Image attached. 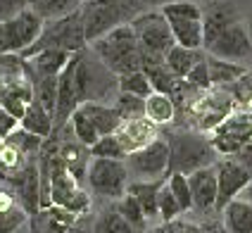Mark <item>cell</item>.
Here are the masks:
<instances>
[{
  "instance_id": "1",
  "label": "cell",
  "mask_w": 252,
  "mask_h": 233,
  "mask_svg": "<svg viewBox=\"0 0 252 233\" xmlns=\"http://www.w3.org/2000/svg\"><path fill=\"white\" fill-rule=\"evenodd\" d=\"M79 102H114L119 96V79L93 55L91 48L74 53L67 65Z\"/></svg>"
},
{
  "instance_id": "2",
  "label": "cell",
  "mask_w": 252,
  "mask_h": 233,
  "mask_svg": "<svg viewBox=\"0 0 252 233\" xmlns=\"http://www.w3.org/2000/svg\"><path fill=\"white\" fill-rule=\"evenodd\" d=\"M164 140L169 145V174H186L190 176L197 169L214 165L217 150L210 138H205L200 131L193 129H174L164 133Z\"/></svg>"
},
{
  "instance_id": "3",
  "label": "cell",
  "mask_w": 252,
  "mask_h": 233,
  "mask_svg": "<svg viewBox=\"0 0 252 233\" xmlns=\"http://www.w3.org/2000/svg\"><path fill=\"white\" fill-rule=\"evenodd\" d=\"M79 12L84 19L86 41L91 45L117 27L131 24L143 10H140L138 0H84Z\"/></svg>"
},
{
  "instance_id": "4",
  "label": "cell",
  "mask_w": 252,
  "mask_h": 233,
  "mask_svg": "<svg viewBox=\"0 0 252 233\" xmlns=\"http://www.w3.org/2000/svg\"><path fill=\"white\" fill-rule=\"evenodd\" d=\"M88 48L117 76L128 74V71H138L143 65V50H140L138 38H136L131 24L117 27L107 36L93 41Z\"/></svg>"
},
{
  "instance_id": "5",
  "label": "cell",
  "mask_w": 252,
  "mask_h": 233,
  "mask_svg": "<svg viewBox=\"0 0 252 233\" xmlns=\"http://www.w3.org/2000/svg\"><path fill=\"white\" fill-rule=\"evenodd\" d=\"M50 48L67 50V53H79V50H86V48H88L84 19H81V12H79V10L67 14V17L45 22L38 41L33 43L27 53H22V57L27 60V57L36 55V53H41V50H50Z\"/></svg>"
},
{
  "instance_id": "6",
  "label": "cell",
  "mask_w": 252,
  "mask_h": 233,
  "mask_svg": "<svg viewBox=\"0 0 252 233\" xmlns=\"http://www.w3.org/2000/svg\"><path fill=\"white\" fill-rule=\"evenodd\" d=\"M159 12L167 17L171 33L176 45L190 48V50H202L205 48V33H202V7L193 0H179L169 2Z\"/></svg>"
},
{
  "instance_id": "7",
  "label": "cell",
  "mask_w": 252,
  "mask_h": 233,
  "mask_svg": "<svg viewBox=\"0 0 252 233\" xmlns=\"http://www.w3.org/2000/svg\"><path fill=\"white\" fill-rule=\"evenodd\" d=\"M43 27H45V22L31 7L22 10L12 19L2 22L0 24V55H10V53L22 55V53H27L29 48L38 41Z\"/></svg>"
},
{
  "instance_id": "8",
  "label": "cell",
  "mask_w": 252,
  "mask_h": 233,
  "mask_svg": "<svg viewBox=\"0 0 252 233\" xmlns=\"http://www.w3.org/2000/svg\"><path fill=\"white\" fill-rule=\"evenodd\" d=\"M88 188L95 193L98 198H107V200H119L126 195L128 188V169H126L124 160H98L93 157L88 165Z\"/></svg>"
},
{
  "instance_id": "9",
  "label": "cell",
  "mask_w": 252,
  "mask_h": 233,
  "mask_svg": "<svg viewBox=\"0 0 252 233\" xmlns=\"http://www.w3.org/2000/svg\"><path fill=\"white\" fill-rule=\"evenodd\" d=\"M131 29L138 38V45L143 53L148 55H159L164 57L176 45L174 41V33H171V27H169L167 17L162 12H155V10H148V12H140L133 22H131Z\"/></svg>"
},
{
  "instance_id": "10",
  "label": "cell",
  "mask_w": 252,
  "mask_h": 233,
  "mask_svg": "<svg viewBox=\"0 0 252 233\" xmlns=\"http://www.w3.org/2000/svg\"><path fill=\"white\" fill-rule=\"evenodd\" d=\"M124 162L128 174H133L138 181H162V178H167V169H169L167 140L159 136L148 148L126 155Z\"/></svg>"
},
{
  "instance_id": "11",
  "label": "cell",
  "mask_w": 252,
  "mask_h": 233,
  "mask_svg": "<svg viewBox=\"0 0 252 233\" xmlns=\"http://www.w3.org/2000/svg\"><path fill=\"white\" fill-rule=\"evenodd\" d=\"M2 186H7L10 191L17 195L19 205L24 207V212L31 217L41 214V171H38V157L31 160L24 169L14 171V174H5L0 176Z\"/></svg>"
},
{
  "instance_id": "12",
  "label": "cell",
  "mask_w": 252,
  "mask_h": 233,
  "mask_svg": "<svg viewBox=\"0 0 252 233\" xmlns=\"http://www.w3.org/2000/svg\"><path fill=\"white\" fill-rule=\"evenodd\" d=\"M217 169V186H219V195H217V212H221L231 200H236V195L243 193L252 183V174L240 165L233 155L221 157L214 162Z\"/></svg>"
},
{
  "instance_id": "13",
  "label": "cell",
  "mask_w": 252,
  "mask_h": 233,
  "mask_svg": "<svg viewBox=\"0 0 252 233\" xmlns=\"http://www.w3.org/2000/svg\"><path fill=\"white\" fill-rule=\"evenodd\" d=\"M207 53L214 57H221L228 62H243L252 55V38L248 33V27L243 24V19L231 24L224 33L207 48Z\"/></svg>"
},
{
  "instance_id": "14",
  "label": "cell",
  "mask_w": 252,
  "mask_h": 233,
  "mask_svg": "<svg viewBox=\"0 0 252 233\" xmlns=\"http://www.w3.org/2000/svg\"><path fill=\"white\" fill-rule=\"evenodd\" d=\"M240 22V14L236 5L226 0H212L210 7L202 10V33H205V50L217 41L231 24Z\"/></svg>"
},
{
  "instance_id": "15",
  "label": "cell",
  "mask_w": 252,
  "mask_h": 233,
  "mask_svg": "<svg viewBox=\"0 0 252 233\" xmlns=\"http://www.w3.org/2000/svg\"><path fill=\"white\" fill-rule=\"evenodd\" d=\"M190 191H193V209L200 214H210L217 209V195H219V186H217V169L214 165L197 169L188 176Z\"/></svg>"
},
{
  "instance_id": "16",
  "label": "cell",
  "mask_w": 252,
  "mask_h": 233,
  "mask_svg": "<svg viewBox=\"0 0 252 233\" xmlns=\"http://www.w3.org/2000/svg\"><path fill=\"white\" fill-rule=\"evenodd\" d=\"M117 138H119L122 148L126 150V155H131V152L143 150L150 143H155L159 138V133H157V126L150 119L138 117V119H126V122L119 124Z\"/></svg>"
},
{
  "instance_id": "17",
  "label": "cell",
  "mask_w": 252,
  "mask_h": 233,
  "mask_svg": "<svg viewBox=\"0 0 252 233\" xmlns=\"http://www.w3.org/2000/svg\"><path fill=\"white\" fill-rule=\"evenodd\" d=\"M140 69H143V74L148 76V81L153 83L155 93L174 96V91H176V86H179L181 79H176V76L171 74V69H169L167 62H164V57L143 53V65H140Z\"/></svg>"
},
{
  "instance_id": "18",
  "label": "cell",
  "mask_w": 252,
  "mask_h": 233,
  "mask_svg": "<svg viewBox=\"0 0 252 233\" xmlns=\"http://www.w3.org/2000/svg\"><path fill=\"white\" fill-rule=\"evenodd\" d=\"M71 55H74V53L50 48V50H41V53H36V55L27 57L31 76H60L62 69L69 65Z\"/></svg>"
},
{
  "instance_id": "19",
  "label": "cell",
  "mask_w": 252,
  "mask_h": 233,
  "mask_svg": "<svg viewBox=\"0 0 252 233\" xmlns=\"http://www.w3.org/2000/svg\"><path fill=\"white\" fill-rule=\"evenodd\" d=\"M29 214L7 186H0V233H17L27 224Z\"/></svg>"
},
{
  "instance_id": "20",
  "label": "cell",
  "mask_w": 252,
  "mask_h": 233,
  "mask_svg": "<svg viewBox=\"0 0 252 233\" xmlns=\"http://www.w3.org/2000/svg\"><path fill=\"white\" fill-rule=\"evenodd\" d=\"M81 112L91 119V124L98 129L100 138L110 136V133H117L119 124H122V117L119 112L114 110V105H105V102H84L81 105Z\"/></svg>"
},
{
  "instance_id": "21",
  "label": "cell",
  "mask_w": 252,
  "mask_h": 233,
  "mask_svg": "<svg viewBox=\"0 0 252 233\" xmlns=\"http://www.w3.org/2000/svg\"><path fill=\"white\" fill-rule=\"evenodd\" d=\"M226 233H252V205L248 200H231L221 209Z\"/></svg>"
},
{
  "instance_id": "22",
  "label": "cell",
  "mask_w": 252,
  "mask_h": 233,
  "mask_svg": "<svg viewBox=\"0 0 252 233\" xmlns=\"http://www.w3.org/2000/svg\"><path fill=\"white\" fill-rule=\"evenodd\" d=\"M164 181H167V178H162V181H133V183H128V188H126L128 195H133V198L138 200V205L143 207V212H145L148 219L159 217L157 200H159V191H162Z\"/></svg>"
},
{
  "instance_id": "23",
  "label": "cell",
  "mask_w": 252,
  "mask_h": 233,
  "mask_svg": "<svg viewBox=\"0 0 252 233\" xmlns=\"http://www.w3.org/2000/svg\"><path fill=\"white\" fill-rule=\"evenodd\" d=\"M145 119H150L155 126H167L176 122V102L167 93H153L145 98Z\"/></svg>"
},
{
  "instance_id": "24",
  "label": "cell",
  "mask_w": 252,
  "mask_h": 233,
  "mask_svg": "<svg viewBox=\"0 0 252 233\" xmlns=\"http://www.w3.org/2000/svg\"><path fill=\"white\" fill-rule=\"evenodd\" d=\"M19 126H22L24 131H29V133L38 136V138H50L55 133L53 114H48L38 102H31V105H29L27 112H24V117L19 119Z\"/></svg>"
},
{
  "instance_id": "25",
  "label": "cell",
  "mask_w": 252,
  "mask_h": 233,
  "mask_svg": "<svg viewBox=\"0 0 252 233\" xmlns=\"http://www.w3.org/2000/svg\"><path fill=\"white\" fill-rule=\"evenodd\" d=\"M207 67H210V79L212 86H228V83H238L248 69L238 65V62H228V60H221V57L207 55Z\"/></svg>"
},
{
  "instance_id": "26",
  "label": "cell",
  "mask_w": 252,
  "mask_h": 233,
  "mask_svg": "<svg viewBox=\"0 0 252 233\" xmlns=\"http://www.w3.org/2000/svg\"><path fill=\"white\" fill-rule=\"evenodd\" d=\"M202 57L205 55H202L200 50H190V48H183V45H174L167 55H164V62H167V67L171 69V74H174L176 79H186V76L190 74V69L195 67Z\"/></svg>"
},
{
  "instance_id": "27",
  "label": "cell",
  "mask_w": 252,
  "mask_h": 233,
  "mask_svg": "<svg viewBox=\"0 0 252 233\" xmlns=\"http://www.w3.org/2000/svg\"><path fill=\"white\" fill-rule=\"evenodd\" d=\"M81 5H84V0H29V7L38 14L43 22L67 17V14L76 12Z\"/></svg>"
},
{
  "instance_id": "28",
  "label": "cell",
  "mask_w": 252,
  "mask_h": 233,
  "mask_svg": "<svg viewBox=\"0 0 252 233\" xmlns=\"http://www.w3.org/2000/svg\"><path fill=\"white\" fill-rule=\"evenodd\" d=\"M93 233H138L128 221L112 207L102 209L93 221Z\"/></svg>"
},
{
  "instance_id": "29",
  "label": "cell",
  "mask_w": 252,
  "mask_h": 233,
  "mask_svg": "<svg viewBox=\"0 0 252 233\" xmlns=\"http://www.w3.org/2000/svg\"><path fill=\"white\" fill-rule=\"evenodd\" d=\"M33 102H38L48 114H55L57 76H33Z\"/></svg>"
},
{
  "instance_id": "30",
  "label": "cell",
  "mask_w": 252,
  "mask_h": 233,
  "mask_svg": "<svg viewBox=\"0 0 252 233\" xmlns=\"http://www.w3.org/2000/svg\"><path fill=\"white\" fill-rule=\"evenodd\" d=\"M114 209L124 217L133 229L138 233L145 231V226H148V217H145V212H143V207L138 205V200L133 198V195H122L119 200H114Z\"/></svg>"
},
{
  "instance_id": "31",
  "label": "cell",
  "mask_w": 252,
  "mask_h": 233,
  "mask_svg": "<svg viewBox=\"0 0 252 233\" xmlns=\"http://www.w3.org/2000/svg\"><path fill=\"white\" fill-rule=\"evenodd\" d=\"M119 79V93H128V96H138V98H150L155 93L153 83L148 81V76L143 74V69L138 71H128V74H122L117 76Z\"/></svg>"
},
{
  "instance_id": "32",
  "label": "cell",
  "mask_w": 252,
  "mask_h": 233,
  "mask_svg": "<svg viewBox=\"0 0 252 233\" xmlns=\"http://www.w3.org/2000/svg\"><path fill=\"white\" fill-rule=\"evenodd\" d=\"M69 129H71V133L76 136V140H79V143H84L86 148H93V145L100 140L98 129H95V126L91 124V119H88L84 112H81V107L71 114Z\"/></svg>"
},
{
  "instance_id": "33",
  "label": "cell",
  "mask_w": 252,
  "mask_h": 233,
  "mask_svg": "<svg viewBox=\"0 0 252 233\" xmlns=\"http://www.w3.org/2000/svg\"><path fill=\"white\" fill-rule=\"evenodd\" d=\"M114 110L119 112L122 122H126V119H138V117H145V100L138 96L119 93V96L114 98Z\"/></svg>"
},
{
  "instance_id": "34",
  "label": "cell",
  "mask_w": 252,
  "mask_h": 233,
  "mask_svg": "<svg viewBox=\"0 0 252 233\" xmlns=\"http://www.w3.org/2000/svg\"><path fill=\"white\" fill-rule=\"evenodd\" d=\"M167 186H169V191L174 193V198L179 200L183 214H186V212H190V209H193V191H190L188 176H186V174H169Z\"/></svg>"
},
{
  "instance_id": "35",
  "label": "cell",
  "mask_w": 252,
  "mask_h": 233,
  "mask_svg": "<svg viewBox=\"0 0 252 233\" xmlns=\"http://www.w3.org/2000/svg\"><path fill=\"white\" fill-rule=\"evenodd\" d=\"M91 157H98V160H126V150L122 148L117 133H110V136H102L91 148Z\"/></svg>"
},
{
  "instance_id": "36",
  "label": "cell",
  "mask_w": 252,
  "mask_h": 233,
  "mask_svg": "<svg viewBox=\"0 0 252 233\" xmlns=\"http://www.w3.org/2000/svg\"><path fill=\"white\" fill-rule=\"evenodd\" d=\"M7 143H12L17 150H22L27 157H38V152H41L43 148V140L45 138H38V136H33V133H29V131H24L22 126L14 131V133H10V136L5 138Z\"/></svg>"
},
{
  "instance_id": "37",
  "label": "cell",
  "mask_w": 252,
  "mask_h": 233,
  "mask_svg": "<svg viewBox=\"0 0 252 233\" xmlns=\"http://www.w3.org/2000/svg\"><path fill=\"white\" fill-rule=\"evenodd\" d=\"M157 212H159L162 221H174V219H179V217L183 214L181 205H179V200L174 198V193L169 191L167 181H164V186H162V191H159V200H157Z\"/></svg>"
},
{
  "instance_id": "38",
  "label": "cell",
  "mask_w": 252,
  "mask_h": 233,
  "mask_svg": "<svg viewBox=\"0 0 252 233\" xmlns=\"http://www.w3.org/2000/svg\"><path fill=\"white\" fill-rule=\"evenodd\" d=\"M186 83H190L197 91H210L212 79H210V67H207V57H202L195 67L190 69V74L186 76Z\"/></svg>"
},
{
  "instance_id": "39",
  "label": "cell",
  "mask_w": 252,
  "mask_h": 233,
  "mask_svg": "<svg viewBox=\"0 0 252 233\" xmlns=\"http://www.w3.org/2000/svg\"><path fill=\"white\" fill-rule=\"evenodd\" d=\"M150 233H200V224H190V221H183V219H174V221H164V224H159V226L153 229Z\"/></svg>"
},
{
  "instance_id": "40",
  "label": "cell",
  "mask_w": 252,
  "mask_h": 233,
  "mask_svg": "<svg viewBox=\"0 0 252 233\" xmlns=\"http://www.w3.org/2000/svg\"><path fill=\"white\" fill-rule=\"evenodd\" d=\"M29 7V0H0V24Z\"/></svg>"
},
{
  "instance_id": "41",
  "label": "cell",
  "mask_w": 252,
  "mask_h": 233,
  "mask_svg": "<svg viewBox=\"0 0 252 233\" xmlns=\"http://www.w3.org/2000/svg\"><path fill=\"white\" fill-rule=\"evenodd\" d=\"M17 129H19V119L12 117L10 112L0 105V138H7L10 133H14Z\"/></svg>"
},
{
  "instance_id": "42",
  "label": "cell",
  "mask_w": 252,
  "mask_h": 233,
  "mask_svg": "<svg viewBox=\"0 0 252 233\" xmlns=\"http://www.w3.org/2000/svg\"><path fill=\"white\" fill-rule=\"evenodd\" d=\"M233 157H236L240 165H243L252 174V140H250V143H245V145H243V148H240V150L236 152Z\"/></svg>"
},
{
  "instance_id": "43",
  "label": "cell",
  "mask_w": 252,
  "mask_h": 233,
  "mask_svg": "<svg viewBox=\"0 0 252 233\" xmlns=\"http://www.w3.org/2000/svg\"><path fill=\"white\" fill-rule=\"evenodd\" d=\"M200 233H226V229H224V224H221V221L207 219V221H202V224H200Z\"/></svg>"
},
{
  "instance_id": "44",
  "label": "cell",
  "mask_w": 252,
  "mask_h": 233,
  "mask_svg": "<svg viewBox=\"0 0 252 233\" xmlns=\"http://www.w3.org/2000/svg\"><path fill=\"white\" fill-rule=\"evenodd\" d=\"M169 2H179V0H138L140 10L143 12H148V10H155V7H164V5H169Z\"/></svg>"
},
{
  "instance_id": "45",
  "label": "cell",
  "mask_w": 252,
  "mask_h": 233,
  "mask_svg": "<svg viewBox=\"0 0 252 233\" xmlns=\"http://www.w3.org/2000/svg\"><path fill=\"white\" fill-rule=\"evenodd\" d=\"M67 233H93V224L88 226V224H86V217H81V219L76 221L74 226H69V229H67Z\"/></svg>"
},
{
  "instance_id": "46",
  "label": "cell",
  "mask_w": 252,
  "mask_h": 233,
  "mask_svg": "<svg viewBox=\"0 0 252 233\" xmlns=\"http://www.w3.org/2000/svg\"><path fill=\"white\" fill-rule=\"evenodd\" d=\"M243 198H245V200H248V202L252 205V183L248 186V188H245V191H243Z\"/></svg>"
},
{
  "instance_id": "47",
  "label": "cell",
  "mask_w": 252,
  "mask_h": 233,
  "mask_svg": "<svg viewBox=\"0 0 252 233\" xmlns=\"http://www.w3.org/2000/svg\"><path fill=\"white\" fill-rule=\"evenodd\" d=\"M245 27H248V33H250V38H252V12H250V17H248V24H245Z\"/></svg>"
},
{
  "instance_id": "48",
  "label": "cell",
  "mask_w": 252,
  "mask_h": 233,
  "mask_svg": "<svg viewBox=\"0 0 252 233\" xmlns=\"http://www.w3.org/2000/svg\"><path fill=\"white\" fill-rule=\"evenodd\" d=\"M2 148H5V138H0V152H2Z\"/></svg>"
}]
</instances>
